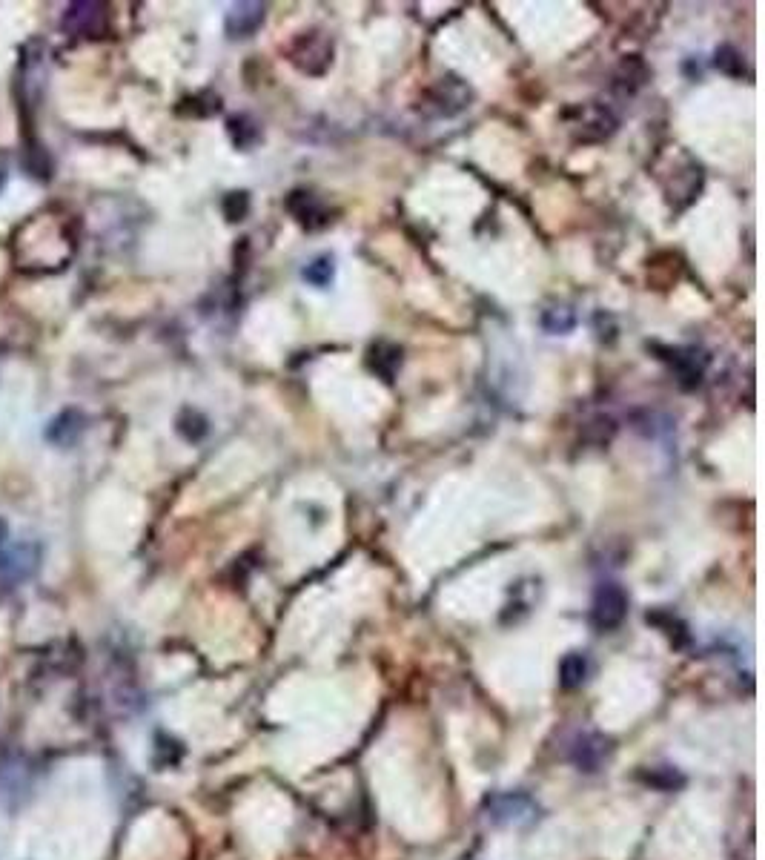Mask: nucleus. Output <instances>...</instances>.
<instances>
[{
	"instance_id": "1",
	"label": "nucleus",
	"mask_w": 765,
	"mask_h": 860,
	"mask_svg": "<svg viewBox=\"0 0 765 860\" xmlns=\"http://www.w3.org/2000/svg\"><path fill=\"white\" fill-rule=\"evenodd\" d=\"M41 565V545L38 542H18V545H6L0 551V582L3 588H18L26 580H32V574Z\"/></svg>"
},
{
	"instance_id": "2",
	"label": "nucleus",
	"mask_w": 765,
	"mask_h": 860,
	"mask_svg": "<svg viewBox=\"0 0 765 860\" xmlns=\"http://www.w3.org/2000/svg\"><path fill=\"white\" fill-rule=\"evenodd\" d=\"M628 614V594L622 591V585L617 582H602L596 588L594 594V608H591V617H594L596 628L602 631H611L617 628Z\"/></svg>"
},
{
	"instance_id": "3",
	"label": "nucleus",
	"mask_w": 765,
	"mask_h": 860,
	"mask_svg": "<svg viewBox=\"0 0 765 860\" xmlns=\"http://www.w3.org/2000/svg\"><path fill=\"white\" fill-rule=\"evenodd\" d=\"M488 809V817L499 826H522V823H531L539 806L533 803L528 795H519V792H505V795H493L485 803Z\"/></svg>"
},
{
	"instance_id": "4",
	"label": "nucleus",
	"mask_w": 765,
	"mask_h": 860,
	"mask_svg": "<svg viewBox=\"0 0 765 860\" xmlns=\"http://www.w3.org/2000/svg\"><path fill=\"white\" fill-rule=\"evenodd\" d=\"M104 23H107V12L101 3H72V6H66L61 26L69 35L92 38V35L104 32Z\"/></svg>"
},
{
	"instance_id": "5",
	"label": "nucleus",
	"mask_w": 765,
	"mask_h": 860,
	"mask_svg": "<svg viewBox=\"0 0 765 860\" xmlns=\"http://www.w3.org/2000/svg\"><path fill=\"white\" fill-rule=\"evenodd\" d=\"M84 428H86L84 413H81L78 408H66L61 410L58 416H52V419H49V425H46V430H43V436H46V442H49V445H55V448H72V445L81 439Z\"/></svg>"
},
{
	"instance_id": "6",
	"label": "nucleus",
	"mask_w": 765,
	"mask_h": 860,
	"mask_svg": "<svg viewBox=\"0 0 765 860\" xmlns=\"http://www.w3.org/2000/svg\"><path fill=\"white\" fill-rule=\"evenodd\" d=\"M264 23V6L261 3H238L227 15V32L233 38H247Z\"/></svg>"
},
{
	"instance_id": "7",
	"label": "nucleus",
	"mask_w": 765,
	"mask_h": 860,
	"mask_svg": "<svg viewBox=\"0 0 765 860\" xmlns=\"http://www.w3.org/2000/svg\"><path fill=\"white\" fill-rule=\"evenodd\" d=\"M574 763L582 769V772H596V766L602 763L605 757V740L602 737H594V734H582L574 743Z\"/></svg>"
},
{
	"instance_id": "8",
	"label": "nucleus",
	"mask_w": 765,
	"mask_h": 860,
	"mask_svg": "<svg viewBox=\"0 0 765 860\" xmlns=\"http://www.w3.org/2000/svg\"><path fill=\"white\" fill-rule=\"evenodd\" d=\"M585 677H588V657L585 654H568L565 660H562V666H559V680H562V686L565 688H576L585 683Z\"/></svg>"
},
{
	"instance_id": "9",
	"label": "nucleus",
	"mask_w": 765,
	"mask_h": 860,
	"mask_svg": "<svg viewBox=\"0 0 765 860\" xmlns=\"http://www.w3.org/2000/svg\"><path fill=\"white\" fill-rule=\"evenodd\" d=\"M23 167L32 172L35 178H41V181L52 178V158H49V152L43 150L38 141H32V144L23 150Z\"/></svg>"
},
{
	"instance_id": "10",
	"label": "nucleus",
	"mask_w": 765,
	"mask_h": 860,
	"mask_svg": "<svg viewBox=\"0 0 765 860\" xmlns=\"http://www.w3.org/2000/svg\"><path fill=\"white\" fill-rule=\"evenodd\" d=\"M178 433H181L184 439H190V442H198V439L207 433V419H204L201 413H195V410H184V413L178 416Z\"/></svg>"
},
{
	"instance_id": "11",
	"label": "nucleus",
	"mask_w": 765,
	"mask_h": 860,
	"mask_svg": "<svg viewBox=\"0 0 765 860\" xmlns=\"http://www.w3.org/2000/svg\"><path fill=\"white\" fill-rule=\"evenodd\" d=\"M304 281H310L313 287H327L333 281V258L319 256L313 264L304 267Z\"/></svg>"
},
{
	"instance_id": "12",
	"label": "nucleus",
	"mask_w": 765,
	"mask_h": 860,
	"mask_svg": "<svg viewBox=\"0 0 765 860\" xmlns=\"http://www.w3.org/2000/svg\"><path fill=\"white\" fill-rule=\"evenodd\" d=\"M6 539H9V522L0 516V551L6 548Z\"/></svg>"
},
{
	"instance_id": "13",
	"label": "nucleus",
	"mask_w": 765,
	"mask_h": 860,
	"mask_svg": "<svg viewBox=\"0 0 765 860\" xmlns=\"http://www.w3.org/2000/svg\"><path fill=\"white\" fill-rule=\"evenodd\" d=\"M6 187V172H3V167H0V190Z\"/></svg>"
}]
</instances>
